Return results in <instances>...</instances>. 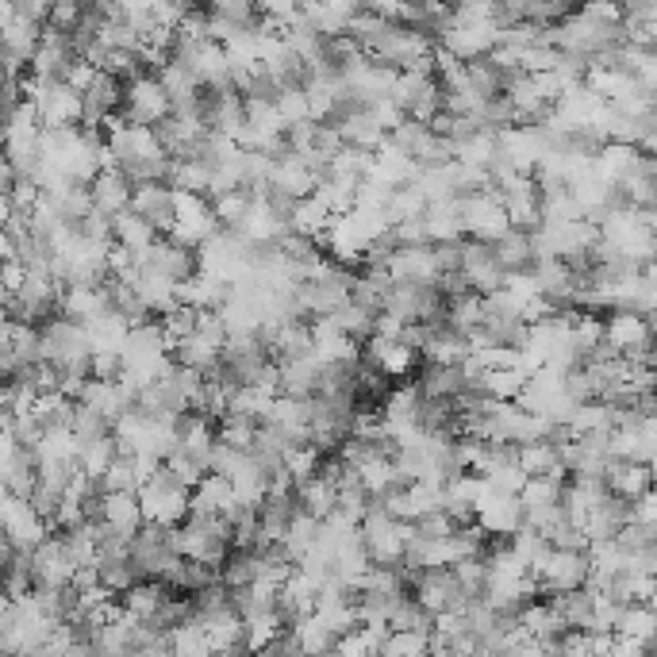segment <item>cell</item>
Segmentation results:
<instances>
[{
  "instance_id": "obj_1",
  "label": "cell",
  "mask_w": 657,
  "mask_h": 657,
  "mask_svg": "<svg viewBox=\"0 0 657 657\" xmlns=\"http://www.w3.org/2000/svg\"><path fill=\"white\" fill-rule=\"evenodd\" d=\"M170 116V97L162 89V81L154 73L143 77H131L123 85V104H120V120L135 123V127H154V123Z\"/></svg>"
},
{
  "instance_id": "obj_2",
  "label": "cell",
  "mask_w": 657,
  "mask_h": 657,
  "mask_svg": "<svg viewBox=\"0 0 657 657\" xmlns=\"http://www.w3.org/2000/svg\"><path fill=\"white\" fill-rule=\"evenodd\" d=\"M135 262H139L143 269H150V273H158V277H166V281L177 285V281H189L196 269H200V254H196L193 246L170 239V235H158V239L146 246V250L135 254Z\"/></svg>"
},
{
  "instance_id": "obj_3",
  "label": "cell",
  "mask_w": 657,
  "mask_h": 657,
  "mask_svg": "<svg viewBox=\"0 0 657 657\" xmlns=\"http://www.w3.org/2000/svg\"><path fill=\"white\" fill-rule=\"evenodd\" d=\"M588 569H592L588 550H554L550 546V554L542 558L535 577L542 584V592H561V588H581L588 581Z\"/></svg>"
},
{
  "instance_id": "obj_4",
  "label": "cell",
  "mask_w": 657,
  "mask_h": 657,
  "mask_svg": "<svg viewBox=\"0 0 657 657\" xmlns=\"http://www.w3.org/2000/svg\"><path fill=\"white\" fill-rule=\"evenodd\" d=\"M131 212H139V216L158 231V235H170L173 227V189L166 181H143V185H135L131 189V204H127Z\"/></svg>"
},
{
  "instance_id": "obj_5",
  "label": "cell",
  "mask_w": 657,
  "mask_h": 657,
  "mask_svg": "<svg viewBox=\"0 0 657 657\" xmlns=\"http://www.w3.org/2000/svg\"><path fill=\"white\" fill-rule=\"evenodd\" d=\"M492 254H496V266L504 269L508 277L515 273H531L535 266V243H531V231L523 227H504L496 239H492Z\"/></svg>"
},
{
  "instance_id": "obj_6",
  "label": "cell",
  "mask_w": 657,
  "mask_h": 657,
  "mask_svg": "<svg viewBox=\"0 0 657 657\" xmlns=\"http://www.w3.org/2000/svg\"><path fill=\"white\" fill-rule=\"evenodd\" d=\"M604 339L623 354L627 346L654 339V323H650V316H638L631 308H608L604 312Z\"/></svg>"
},
{
  "instance_id": "obj_7",
  "label": "cell",
  "mask_w": 657,
  "mask_h": 657,
  "mask_svg": "<svg viewBox=\"0 0 657 657\" xmlns=\"http://www.w3.org/2000/svg\"><path fill=\"white\" fill-rule=\"evenodd\" d=\"M100 519L112 523L123 535H135L143 523V508H139V492L135 488H116L100 496Z\"/></svg>"
},
{
  "instance_id": "obj_8",
  "label": "cell",
  "mask_w": 657,
  "mask_h": 657,
  "mask_svg": "<svg viewBox=\"0 0 657 657\" xmlns=\"http://www.w3.org/2000/svg\"><path fill=\"white\" fill-rule=\"evenodd\" d=\"M89 196H93V208L104 212V216H116L131 204V185L120 170H100L93 181H89Z\"/></svg>"
},
{
  "instance_id": "obj_9",
  "label": "cell",
  "mask_w": 657,
  "mask_h": 657,
  "mask_svg": "<svg viewBox=\"0 0 657 657\" xmlns=\"http://www.w3.org/2000/svg\"><path fill=\"white\" fill-rule=\"evenodd\" d=\"M170 358L177 365H185V369H196V373H212V369L219 365V346L193 331V335H185V339L173 342Z\"/></svg>"
},
{
  "instance_id": "obj_10",
  "label": "cell",
  "mask_w": 657,
  "mask_h": 657,
  "mask_svg": "<svg viewBox=\"0 0 657 657\" xmlns=\"http://www.w3.org/2000/svg\"><path fill=\"white\" fill-rule=\"evenodd\" d=\"M158 239V231L146 223L139 212H131V208H123V212H116L112 216V243L127 246L131 254H139V250H146V246Z\"/></svg>"
},
{
  "instance_id": "obj_11",
  "label": "cell",
  "mask_w": 657,
  "mask_h": 657,
  "mask_svg": "<svg viewBox=\"0 0 657 657\" xmlns=\"http://www.w3.org/2000/svg\"><path fill=\"white\" fill-rule=\"evenodd\" d=\"M435 627V615L423 608L419 600H415L412 592H404L400 600H396V608L389 611V631H415V634H431Z\"/></svg>"
},
{
  "instance_id": "obj_12",
  "label": "cell",
  "mask_w": 657,
  "mask_h": 657,
  "mask_svg": "<svg viewBox=\"0 0 657 657\" xmlns=\"http://www.w3.org/2000/svg\"><path fill=\"white\" fill-rule=\"evenodd\" d=\"M373 316H377V312H369V308L354 304V300H342L335 312H327V319L339 327L346 339H354V342H362L373 335Z\"/></svg>"
}]
</instances>
